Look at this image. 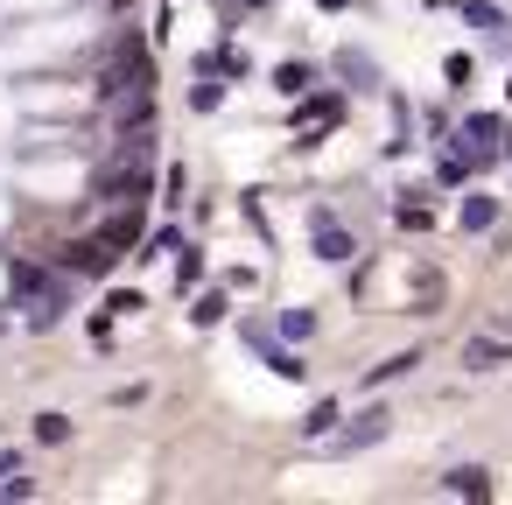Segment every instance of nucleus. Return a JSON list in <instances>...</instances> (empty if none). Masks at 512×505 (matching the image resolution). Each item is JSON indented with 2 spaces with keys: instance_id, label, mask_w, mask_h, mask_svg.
I'll use <instances>...</instances> for the list:
<instances>
[{
  "instance_id": "nucleus-11",
  "label": "nucleus",
  "mask_w": 512,
  "mask_h": 505,
  "mask_svg": "<svg viewBox=\"0 0 512 505\" xmlns=\"http://www.w3.org/2000/svg\"><path fill=\"white\" fill-rule=\"evenodd\" d=\"M64 435H71L64 414H43V421H36V442H64Z\"/></svg>"
},
{
  "instance_id": "nucleus-5",
  "label": "nucleus",
  "mask_w": 512,
  "mask_h": 505,
  "mask_svg": "<svg viewBox=\"0 0 512 505\" xmlns=\"http://www.w3.org/2000/svg\"><path fill=\"white\" fill-rule=\"evenodd\" d=\"M246 344H253V351H267V365H274V372H281V379H302V358H295V351H274V344H267V330H260V323H246Z\"/></svg>"
},
{
  "instance_id": "nucleus-12",
  "label": "nucleus",
  "mask_w": 512,
  "mask_h": 505,
  "mask_svg": "<svg viewBox=\"0 0 512 505\" xmlns=\"http://www.w3.org/2000/svg\"><path fill=\"white\" fill-rule=\"evenodd\" d=\"M190 316H197V323H218V316H225V295H218V288H211V295H204V302H197V309H190Z\"/></svg>"
},
{
  "instance_id": "nucleus-14",
  "label": "nucleus",
  "mask_w": 512,
  "mask_h": 505,
  "mask_svg": "<svg viewBox=\"0 0 512 505\" xmlns=\"http://www.w3.org/2000/svg\"><path fill=\"white\" fill-rule=\"evenodd\" d=\"M113 8H127V0H113Z\"/></svg>"
},
{
  "instance_id": "nucleus-2",
  "label": "nucleus",
  "mask_w": 512,
  "mask_h": 505,
  "mask_svg": "<svg viewBox=\"0 0 512 505\" xmlns=\"http://www.w3.org/2000/svg\"><path fill=\"white\" fill-rule=\"evenodd\" d=\"M316 260H330V267H337V260H351V232H344L330 211H316Z\"/></svg>"
},
{
  "instance_id": "nucleus-10",
  "label": "nucleus",
  "mask_w": 512,
  "mask_h": 505,
  "mask_svg": "<svg viewBox=\"0 0 512 505\" xmlns=\"http://www.w3.org/2000/svg\"><path fill=\"white\" fill-rule=\"evenodd\" d=\"M106 239H113V246H134V239H141V218H134V211H127V218H113V225H106Z\"/></svg>"
},
{
  "instance_id": "nucleus-7",
  "label": "nucleus",
  "mask_w": 512,
  "mask_h": 505,
  "mask_svg": "<svg viewBox=\"0 0 512 505\" xmlns=\"http://www.w3.org/2000/svg\"><path fill=\"white\" fill-rule=\"evenodd\" d=\"M190 106H197V113H218V106H225V85L211 78V64H204V85L190 92Z\"/></svg>"
},
{
  "instance_id": "nucleus-3",
  "label": "nucleus",
  "mask_w": 512,
  "mask_h": 505,
  "mask_svg": "<svg viewBox=\"0 0 512 505\" xmlns=\"http://www.w3.org/2000/svg\"><path fill=\"white\" fill-rule=\"evenodd\" d=\"M505 358H512V337H505V330H498V337H470V344H463V365H470V372H491V365H505Z\"/></svg>"
},
{
  "instance_id": "nucleus-15",
  "label": "nucleus",
  "mask_w": 512,
  "mask_h": 505,
  "mask_svg": "<svg viewBox=\"0 0 512 505\" xmlns=\"http://www.w3.org/2000/svg\"><path fill=\"white\" fill-rule=\"evenodd\" d=\"M505 155H512V141H505Z\"/></svg>"
},
{
  "instance_id": "nucleus-9",
  "label": "nucleus",
  "mask_w": 512,
  "mask_h": 505,
  "mask_svg": "<svg viewBox=\"0 0 512 505\" xmlns=\"http://www.w3.org/2000/svg\"><path fill=\"white\" fill-rule=\"evenodd\" d=\"M330 428H337V400H323V407H316V414L302 421V435H309V442H323Z\"/></svg>"
},
{
  "instance_id": "nucleus-8",
  "label": "nucleus",
  "mask_w": 512,
  "mask_h": 505,
  "mask_svg": "<svg viewBox=\"0 0 512 505\" xmlns=\"http://www.w3.org/2000/svg\"><path fill=\"white\" fill-rule=\"evenodd\" d=\"M491 218H498V204H491V197H470V204H463V232H484Z\"/></svg>"
},
{
  "instance_id": "nucleus-13",
  "label": "nucleus",
  "mask_w": 512,
  "mask_h": 505,
  "mask_svg": "<svg viewBox=\"0 0 512 505\" xmlns=\"http://www.w3.org/2000/svg\"><path fill=\"white\" fill-rule=\"evenodd\" d=\"M281 330H288V337H309V330H316V316H309V309H288V316H281Z\"/></svg>"
},
{
  "instance_id": "nucleus-4",
  "label": "nucleus",
  "mask_w": 512,
  "mask_h": 505,
  "mask_svg": "<svg viewBox=\"0 0 512 505\" xmlns=\"http://www.w3.org/2000/svg\"><path fill=\"white\" fill-rule=\"evenodd\" d=\"M442 491H449V498H491V470H484V463H456V470L442 477Z\"/></svg>"
},
{
  "instance_id": "nucleus-1",
  "label": "nucleus",
  "mask_w": 512,
  "mask_h": 505,
  "mask_svg": "<svg viewBox=\"0 0 512 505\" xmlns=\"http://www.w3.org/2000/svg\"><path fill=\"white\" fill-rule=\"evenodd\" d=\"M386 421H393L386 407H365V414H358L351 428H330V435H323V456H358V449L386 442Z\"/></svg>"
},
{
  "instance_id": "nucleus-6",
  "label": "nucleus",
  "mask_w": 512,
  "mask_h": 505,
  "mask_svg": "<svg viewBox=\"0 0 512 505\" xmlns=\"http://www.w3.org/2000/svg\"><path fill=\"white\" fill-rule=\"evenodd\" d=\"M414 365H421V351H400V358H386V365H372V372H365V386H379V379H407Z\"/></svg>"
}]
</instances>
